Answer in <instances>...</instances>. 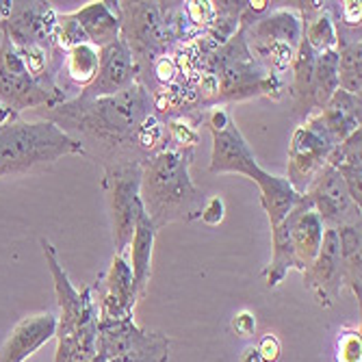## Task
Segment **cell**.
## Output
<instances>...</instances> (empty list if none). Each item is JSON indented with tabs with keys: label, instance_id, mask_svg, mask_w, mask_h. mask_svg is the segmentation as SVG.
<instances>
[{
	"label": "cell",
	"instance_id": "8fae6325",
	"mask_svg": "<svg viewBox=\"0 0 362 362\" xmlns=\"http://www.w3.org/2000/svg\"><path fill=\"white\" fill-rule=\"evenodd\" d=\"M204 122L213 135L211 172L213 174H241L256 180L262 168L256 163L252 148L247 146L235 119L226 107H213L204 113Z\"/></svg>",
	"mask_w": 362,
	"mask_h": 362
},
{
	"label": "cell",
	"instance_id": "d590c367",
	"mask_svg": "<svg viewBox=\"0 0 362 362\" xmlns=\"http://www.w3.org/2000/svg\"><path fill=\"white\" fill-rule=\"evenodd\" d=\"M239 362H262V358H260V354L256 351V347H247V349L241 354Z\"/></svg>",
	"mask_w": 362,
	"mask_h": 362
},
{
	"label": "cell",
	"instance_id": "6da1fadb",
	"mask_svg": "<svg viewBox=\"0 0 362 362\" xmlns=\"http://www.w3.org/2000/svg\"><path fill=\"white\" fill-rule=\"evenodd\" d=\"M35 113L76 139L83 154L100 163L103 170L124 163H146L139 150V130L154 109L141 83L105 98L76 93L70 100Z\"/></svg>",
	"mask_w": 362,
	"mask_h": 362
},
{
	"label": "cell",
	"instance_id": "603a6c76",
	"mask_svg": "<svg viewBox=\"0 0 362 362\" xmlns=\"http://www.w3.org/2000/svg\"><path fill=\"white\" fill-rule=\"evenodd\" d=\"M258 185V191H260V204L265 209L267 217H269V226L276 228L291 211L293 206L300 202V193L295 191L286 178H280V176H274L269 172L262 170L258 174V178L254 180Z\"/></svg>",
	"mask_w": 362,
	"mask_h": 362
},
{
	"label": "cell",
	"instance_id": "d6a6232c",
	"mask_svg": "<svg viewBox=\"0 0 362 362\" xmlns=\"http://www.w3.org/2000/svg\"><path fill=\"white\" fill-rule=\"evenodd\" d=\"M223 217H226V204H223L221 197L215 195V197H211V200H206L200 219H202L206 226H219V223L223 221Z\"/></svg>",
	"mask_w": 362,
	"mask_h": 362
},
{
	"label": "cell",
	"instance_id": "74e56055",
	"mask_svg": "<svg viewBox=\"0 0 362 362\" xmlns=\"http://www.w3.org/2000/svg\"><path fill=\"white\" fill-rule=\"evenodd\" d=\"M91 362H103V358H100V356H98V354H95V358H93Z\"/></svg>",
	"mask_w": 362,
	"mask_h": 362
},
{
	"label": "cell",
	"instance_id": "ba28073f",
	"mask_svg": "<svg viewBox=\"0 0 362 362\" xmlns=\"http://www.w3.org/2000/svg\"><path fill=\"white\" fill-rule=\"evenodd\" d=\"M241 28L252 57L269 74L282 78V74L291 70L302 42V18L298 9H274Z\"/></svg>",
	"mask_w": 362,
	"mask_h": 362
},
{
	"label": "cell",
	"instance_id": "ffe728a7",
	"mask_svg": "<svg viewBox=\"0 0 362 362\" xmlns=\"http://www.w3.org/2000/svg\"><path fill=\"white\" fill-rule=\"evenodd\" d=\"M76 22L81 24L87 42L98 50L119 40V9L117 3H105V0H93V3L83 5L81 9L72 11Z\"/></svg>",
	"mask_w": 362,
	"mask_h": 362
},
{
	"label": "cell",
	"instance_id": "f546056e",
	"mask_svg": "<svg viewBox=\"0 0 362 362\" xmlns=\"http://www.w3.org/2000/svg\"><path fill=\"white\" fill-rule=\"evenodd\" d=\"M334 362H362V337L360 327H349L343 330L337 341V354Z\"/></svg>",
	"mask_w": 362,
	"mask_h": 362
},
{
	"label": "cell",
	"instance_id": "44dd1931",
	"mask_svg": "<svg viewBox=\"0 0 362 362\" xmlns=\"http://www.w3.org/2000/svg\"><path fill=\"white\" fill-rule=\"evenodd\" d=\"M315 50L306 44V40L302 37L300 46H298V54L293 59L291 65V85H288V93L293 98V115L306 119L313 113H317V103H315V83H313V74H315Z\"/></svg>",
	"mask_w": 362,
	"mask_h": 362
},
{
	"label": "cell",
	"instance_id": "ac0fdd59",
	"mask_svg": "<svg viewBox=\"0 0 362 362\" xmlns=\"http://www.w3.org/2000/svg\"><path fill=\"white\" fill-rule=\"evenodd\" d=\"M54 332H57V317L52 313L24 317L3 343L0 362H24L42 345L54 339Z\"/></svg>",
	"mask_w": 362,
	"mask_h": 362
},
{
	"label": "cell",
	"instance_id": "d6986e66",
	"mask_svg": "<svg viewBox=\"0 0 362 362\" xmlns=\"http://www.w3.org/2000/svg\"><path fill=\"white\" fill-rule=\"evenodd\" d=\"M321 128L327 133L334 141V146H339L341 141H345L351 133L360 128V119H362V98L347 93L343 89H337L334 95L325 103V107L321 111L315 113Z\"/></svg>",
	"mask_w": 362,
	"mask_h": 362
},
{
	"label": "cell",
	"instance_id": "484cf974",
	"mask_svg": "<svg viewBox=\"0 0 362 362\" xmlns=\"http://www.w3.org/2000/svg\"><path fill=\"white\" fill-rule=\"evenodd\" d=\"M362 221L343 226L337 230L339 252H341V269L343 286H347L354 298L360 300V282H362Z\"/></svg>",
	"mask_w": 362,
	"mask_h": 362
},
{
	"label": "cell",
	"instance_id": "4fadbf2b",
	"mask_svg": "<svg viewBox=\"0 0 362 362\" xmlns=\"http://www.w3.org/2000/svg\"><path fill=\"white\" fill-rule=\"evenodd\" d=\"M89 286L98 308V323L135 319L133 313L141 295L137 291L133 269H130L124 256L113 254L109 269L103 276H98L95 282H91Z\"/></svg>",
	"mask_w": 362,
	"mask_h": 362
},
{
	"label": "cell",
	"instance_id": "e575fe53",
	"mask_svg": "<svg viewBox=\"0 0 362 362\" xmlns=\"http://www.w3.org/2000/svg\"><path fill=\"white\" fill-rule=\"evenodd\" d=\"M11 7H13V0H0V28H3L5 20L9 18Z\"/></svg>",
	"mask_w": 362,
	"mask_h": 362
},
{
	"label": "cell",
	"instance_id": "4316f807",
	"mask_svg": "<svg viewBox=\"0 0 362 362\" xmlns=\"http://www.w3.org/2000/svg\"><path fill=\"white\" fill-rule=\"evenodd\" d=\"M313 83H315L317 111H321L325 107V103L330 100V98L334 95V91L339 89V54H337V48L315 54Z\"/></svg>",
	"mask_w": 362,
	"mask_h": 362
},
{
	"label": "cell",
	"instance_id": "f1b7e54d",
	"mask_svg": "<svg viewBox=\"0 0 362 362\" xmlns=\"http://www.w3.org/2000/svg\"><path fill=\"white\" fill-rule=\"evenodd\" d=\"M52 44L61 50V52H68L76 46L89 44L87 35L83 33L81 24L76 22V18L72 13H59L57 11V20L52 26Z\"/></svg>",
	"mask_w": 362,
	"mask_h": 362
},
{
	"label": "cell",
	"instance_id": "9c48e42d",
	"mask_svg": "<svg viewBox=\"0 0 362 362\" xmlns=\"http://www.w3.org/2000/svg\"><path fill=\"white\" fill-rule=\"evenodd\" d=\"M141 172H144L141 163H124V165L105 168L103 191L107 197L113 247L117 256H124V252L128 250L135 235V226L141 213H146L139 195Z\"/></svg>",
	"mask_w": 362,
	"mask_h": 362
},
{
	"label": "cell",
	"instance_id": "8992f818",
	"mask_svg": "<svg viewBox=\"0 0 362 362\" xmlns=\"http://www.w3.org/2000/svg\"><path fill=\"white\" fill-rule=\"evenodd\" d=\"M202 68L217 83L215 107H221L226 103L250 100V98H258V95L280 100L284 89V78L269 74L252 57L241 26L223 46L206 52Z\"/></svg>",
	"mask_w": 362,
	"mask_h": 362
},
{
	"label": "cell",
	"instance_id": "836d02e7",
	"mask_svg": "<svg viewBox=\"0 0 362 362\" xmlns=\"http://www.w3.org/2000/svg\"><path fill=\"white\" fill-rule=\"evenodd\" d=\"M230 327H233V332L247 339L256 332V317L250 313V310H241L233 317V323H230Z\"/></svg>",
	"mask_w": 362,
	"mask_h": 362
},
{
	"label": "cell",
	"instance_id": "5bb4252c",
	"mask_svg": "<svg viewBox=\"0 0 362 362\" xmlns=\"http://www.w3.org/2000/svg\"><path fill=\"white\" fill-rule=\"evenodd\" d=\"M310 202L313 211L319 215L321 223L330 230H339L343 226L360 223V206L349 197V191L332 165H325L313 182L302 193Z\"/></svg>",
	"mask_w": 362,
	"mask_h": 362
},
{
	"label": "cell",
	"instance_id": "30bf717a",
	"mask_svg": "<svg viewBox=\"0 0 362 362\" xmlns=\"http://www.w3.org/2000/svg\"><path fill=\"white\" fill-rule=\"evenodd\" d=\"M54 105L59 103L28 74L20 52L7 37H3L0 42V107L9 113V117H22L24 111L50 109Z\"/></svg>",
	"mask_w": 362,
	"mask_h": 362
},
{
	"label": "cell",
	"instance_id": "7402d4cb",
	"mask_svg": "<svg viewBox=\"0 0 362 362\" xmlns=\"http://www.w3.org/2000/svg\"><path fill=\"white\" fill-rule=\"evenodd\" d=\"M98 65H100V50L91 44H83L63 52L57 85L65 93V98H68L70 89H76L78 93L87 89L98 74Z\"/></svg>",
	"mask_w": 362,
	"mask_h": 362
},
{
	"label": "cell",
	"instance_id": "9a60e30c",
	"mask_svg": "<svg viewBox=\"0 0 362 362\" xmlns=\"http://www.w3.org/2000/svg\"><path fill=\"white\" fill-rule=\"evenodd\" d=\"M54 20H57V11L52 3H37V0L24 3V0H13L11 13L0 30H3V37H7L16 48H26V46L57 48L52 44Z\"/></svg>",
	"mask_w": 362,
	"mask_h": 362
},
{
	"label": "cell",
	"instance_id": "4dcf8cb0",
	"mask_svg": "<svg viewBox=\"0 0 362 362\" xmlns=\"http://www.w3.org/2000/svg\"><path fill=\"white\" fill-rule=\"evenodd\" d=\"M339 18L343 20V22H337L339 26H343L347 30H354V33H360L362 3H360V0H345V3H341Z\"/></svg>",
	"mask_w": 362,
	"mask_h": 362
},
{
	"label": "cell",
	"instance_id": "1f68e13d",
	"mask_svg": "<svg viewBox=\"0 0 362 362\" xmlns=\"http://www.w3.org/2000/svg\"><path fill=\"white\" fill-rule=\"evenodd\" d=\"M256 351L260 354L262 362H278L280 354H282V345H280V339L276 334H265L260 337L258 345H256Z\"/></svg>",
	"mask_w": 362,
	"mask_h": 362
},
{
	"label": "cell",
	"instance_id": "cb8c5ba5",
	"mask_svg": "<svg viewBox=\"0 0 362 362\" xmlns=\"http://www.w3.org/2000/svg\"><path fill=\"white\" fill-rule=\"evenodd\" d=\"M156 233L154 223L150 221V217L146 213H141L137 226H135V235L133 241H130V269H133V278L137 284V291L144 298L148 282L152 278V254H154V243H156Z\"/></svg>",
	"mask_w": 362,
	"mask_h": 362
},
{
	"label": "cell",
	"instance_id": "e0dca14e",
	"mask_svg": "<svg viewBox=\"0 0 362 362\" xmlns=\"http://www.w3.org/2000/svg\"><path fill=\"white\" fill-rule=\"evenodd\" d=\"M135 83H139V65L135 63L124 40H115L113 44L100 48L98 74L93 83L81 93L89 98H105L133 87Z\"/></svg>",
	"mask_w": 362,
	"mask_h": 362
},
{
	"label": "cell",
	"instance_id": "5b68a950",
	"mask_svg": "<svg viewBox=\"0 0 362 362\" xmlns=\"http://www.w3.org/2000/svg\"><path fill=\"white\" fill-rule=\"evenodd\" d=\"M117 9L119 40L139 65V74L158 57L189 42L182 3H117Z\"/></svg>",
	"mask_w": 362,
	"mask_h": 362
},
{
	"label": "cell",
	"instance_id": "2e32d148",
	"mask_svg": "<svg viewBox=\"0 0 362 362\" xmlns=\"http://www.w3.org/2000/svg\"><path fill=\"white\" fill-rule=\"evenodd\" d=\"M304 286L313 295V300L321 308H332L343 288V269H341V252L337 230L325 228L319 254L310 262V267L302 274Z\"/></svg>",
	"mask_w": 362,
	"mask_h": 362
},
{
	"label": "cell",
	"instance_id": "3957f363",
	"mask_svg": "<svg viewBox=\"0 0 362 362\" xmlns=\"http://www.w3.org/2000/svg\"><path fill=\"white\" fill-rule=\"evenodd\" d=\"M40 243L59 304L54 362H91L98 354V308L91 286L76 288L70 282V276L65 274L54 245L48 239H42Z\"/></svg>",
	"mask_w": 362,
	"mask_h": 362
},
{
	"label": "cell",
	"instance_id": "83f0119b",
	"mask_svg": "<svg viewBox=\"0 0 362 362\" xmlns=\"http://www.w3.org/2000/svg\"><path fill=\"white\" fill-rule=\"evenodd\" d=\"M168 358H170V339L160 332H150L146 343H141L137 349L105 362H168Z\"/></svg>",
	"mask_w": 362,
	"mask_h": 362
},
{
	"label": "cell",
	"instance_id": "52a82bcc",
	"mask_svg": "<svg viewBox=\"0 0 362 362\" xmlns=\"http://www.w3.org/2000/svg\"><path fill=\"white\" fill-rule=\"evenodd\" d=\"M325 226L302 195L293 211L272 228V260L265 267L269 288H276L291 269L306 272L319 254Z\"/></svg>",
	"mask_w": 362,
	"mask_h": 362
},
{
	"label": "cell",
	"instance_id": "d4e9b609",
	"mask_svg": "<svg viewBox=\"0 0 362 362\" xmlns=\"http://www.w3.org/2000/svg\"><path fill=\"white\" fill-rule=\"evenodd\" d=\"M337 54H339V89L360 95L362 91V42L360 33H351L337 24Z\"/></svg>",
	"mask_w": 362,
	"mask_h": 362
},
{
	"label": "cell",
	"instance_id": "8d00e7d4",
	"mask_svg": "<svg viewBox=\"0 0 362 362\" xmlns=\"http://www.w3.org/2000/svg\"><path fill=\"white\" fill-rule=\"evenodd\" d=\"M5 119H9V113H7V111H5L3 107H0V124H3Z\"/></svg>",
	"mask_w": 362,
	"mask_h": 362
},
{
	"label": "cell",
	"instance_id": "7a4b0ae2",
	"mask_svg": "<svg viewBox=\"0 0 362 362\" xmlns=\"http://www.w3.org/2000/svg\"><path fill=\"white\" fill-rule=\"evenodd\" d=\"M193 152L168 146L144 163L139 195L156 230L174 221H195L202 215L206 195L191 178Z\"/></svg>",
	"mask_w": 362,
	"mask_h": 362
},
{
	"label": "cell",
	"instance_id": "277c9868",
	"mask_svg": "<svg viewBox=\"0 0 362 362\" xmlns=\"http://www.w3.org/2000/svg\"><path fill=\"white\" fill-rule=\"evenodd\" d=\"M72 154L85 156L81 144L48 119L9 117L0 124V178L44 172Z\"/></svg>",
	"mask_w": 362,
	"mask_h": 362
},
{
	"label": "cell",
	"instance_id": "7c38bea8",
	"mask_svg": "<svg viewBox=\"0 0 362 362\" xmlns=\"http://www.w3.org/2000/svg\"><path fill=\"white\" fill-rule=\"evenodd\" d=\"M334 141L327 137L321 128L317 115L306 117L298 128L293 130L291 146H288V165L286 180L300 195L313 182V178L327 165L330 154L334 150Z\"/></svg>",
	"mask_w": 362,
	"mask_h": 362
}]
</instances>
